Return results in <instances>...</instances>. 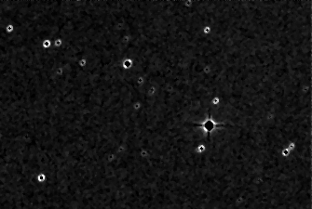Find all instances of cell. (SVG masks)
I'll return each mask as SVG.
<instances>
[{"mask_svg": "<svg viewBox=\"0 0 312 209\" xmlns=\"http://www.w3.org/2000/svg\"><path fill=\"white\" fill-rule=\"evenodd\" d=\"M132 63H133V62H132V60H131V59H125L123 61V62H122V67H123L124 69H129L131 67Z\"/></svg>", "mask_w": 312, "mask_h": 209, "instance_id": "cell-1", "label": "cell"}, {"mask_svg": "<svg viewBox=\"0 0 312 209\" xmlns=\"http://www.w3.org/2000/svg\"><path fill=\"white\" fill-rule=\"evenodd\" d=\"M202 33H203V34H205V35H210L211 33H212V27L210 26L209 24L208 25H205V26L202 28Z\"/></svg>", "mask_w": 312, "mask_h": 209, "instance_id": "cell-2", "label": "cell"}, {"mask_svg": "<svg viewBox=\"0 0 312 209\" xmlns=\"http://www.w3.org/2000/svg\"><path fill=\"white\" fill-rule=\"evenodd\" d=\"M211 104L212 106H218V105L221 104V99L219 97H213L212 100H211Z\"/></svg>", "mask_w": 312, "mask_h": 209, "instance_id": "cell-3", "label": "cell"}, {"mask_svg": "<svg viewBox=\"0 0 312 209\" xmlns=\"http://www.w3.org/2000/svg\"><path fill=\"white\" fill-rule=\"evenodd\" d=\"M14 30H15V27H14V25H13L12 23H8V25L6 26V32H7L8 34H11V33H13V31Z\"/></svg>", "mask_w": 312, "mask_h": 209, "instance_id": "cell-4", "label": "cell"}]
</instances>
